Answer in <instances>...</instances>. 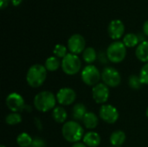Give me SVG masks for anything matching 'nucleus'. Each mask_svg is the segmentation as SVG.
<instances>
[{
    "label": "nucleus",
    "instance_id": "nucleus-26",
    "mask_svg": "<svg viewBox=\"0 0 148 147\" xmlns=\"http://www.w3.org/2000/svg\"><path fill=\"white\" fill-rule=\"evenodd\" d=\"M128 85L129 87L132 88V89H134V90H138L140 89L141 87H142V82L140 79V76L139 75H132L129 76L128 78Z\"/></svg>",
    "mask_w": 148,
    "mask_h": 147
},
{
    "label": "nucleus",
    "instance_id": "nucleus-4",
    "mask_svg": "<svg viewBox=\"0 0 148 147\" xmlns=\"http://www.w3.org/2000/svg\"><path fill=\"white\" fill-rule=\"evenodd\" d=\"M107 58L113 63H120L127 55V47L121 41H114L109 44L106 51Z\"/></svg>",
    "mask_w": 148,
    "mask_h": 147
},
{
    "label": "nucleus",
    "instance_id": "nucleus-16",
    "mask_svg": "<svg viewBox=\"0 0 148 147\" xmlns=\"http://www.w3.org/2000/svg\"><path fill=\"white\" fill-rule=\"evenodd\" d=\"M83 125L85 126L86 128L88 129H95L96 128L98 123H99V119L97 117V115L93 113V112H88L86 113V115L84 116L83 120H82Z\"/></svg>",
    "mask_w": 148,
    "mask_h": 147
},
{
    "label": "nucleus",
    "instance_id": "nucleus-23",
    "mask_svg": "<svg viewBox=\"0 0 148 147\" xmlns=\"http://www.w3.org/2000/svg\"><path fill=\"white\" fill-rule=\"evenodd\" d=\"M33 139L26 133H20L16 138V143L20 147H30L32 146Z\"/></svg>",
    "mask_w": 148,
    "mask_h": 147
},
{
    "label": "nucleus",
    "instance_id": "nucleus-19",
    "mask_svg": "<svg viewBox=\"0 0 148 147\" xmlns=\"http://www.w3.org/2000/svg\"><path fill=\"white\" fill-rule=\"evenodd\" d=\"M52 117L54 119V120L57 123H64L67 120L68 118V113L66 112V110L61 107H56L53 111H52Z\"/></svg>",
    "mask_w": 148,
    "mask_h": 147
},
{
    "label": "nucleus",
    "instance_id": "nucleus-27",
    "mask_svg": "<svg viewBox=\"0 0 148 147\" xmlns=\"http://www.w3.org/2000/svg\"><path fill=\"white\" fill-rule=\"evenodd\" d=\"M139 76L143 85H148V63H145L143 65Z\"/></svg>",
    "mask_w": 148,
    "mask_h": 147
},
{
    "label": "nucleus",
    "instance_id": "nucleus-3",
    "mask_svg": "<svg viewBox=\"0 0 148 147\" xmlns=\"http://www.w3.org/2000/svg\"><path fill=\"white\" fill-rule=\"evenodd\" d=\"M56 96L50 91L39 92L34 98L33 103L35 108L42 113H46L56 107Z\"/></svg>",
    "mask_w": 148,
    "mask_h": 147
},
{
    "label": "nucleus",
    "instance_id": "nucleus-34",
    "mask_svg": "<svg viewBox=\"0 0 148 147\" xmlns=\"http://www.w3.org/2000/svg\"><path fill=\"white\" fill-rule=\"evenodd\" d=\"M0 147H5V146H3V145H2V146H1Z\"/></svg>",
    "mask_w": 148,
    "mask_h": 147
},
{
    "label": "nucleus",
    "instance_id": "nucleus-2",
    "mask_svg": "<svg viewBox=\"0 0 148 147\" xmlns=\"http://www.w3.org/2000/svg\"><path fill=\"white\" fill-rule=\"evenodd\" d=\"M47 69L42 64L32 65L26 75V81L31 88H36L41 87L47 78Z\"/></svg>",
    "mask_w": 148,
    "mask_h": 147
},
{
    "label": "nucleus",
    "instance_id": "nucleus-28",
    "mask_svg": "<svg viewBox=\"0 0 148 147\" xmlns=\"http://www.w3.org/2000/svg\"><path fill=\"white\" fill-rule=\"evenodd\" d=\"M32 147H46V144L44 142L43 139H40V138H35L33 139V142H32Z\"/></svg>",
    "mask_w": 148,
    "mask_h": 147
},
{
    "label": "nucleus",
    "instance_id": "nucleus-35",
    "mask_svg": "<svg viewBox=\"0 0 148 147\" xmlns=\"http://www.w3.org/2000/svg\"><path fill=\"white\" fill-rule=\"evenodd\" d=\"M30 147H32V146H30Z\"/></svg>",
    "mask_w": 148,
    "mask_h": 147
},
{
    "label": "nucleus",
    "instance_id": "nucleus-12",
    "mask_svg": "<svg viewBox=\"0 0 148 147\" xmlns=\"http://www.w3.org/2000/svg\"><path fill=\"white\" fill-rule=\"evenodd\" d=\"M110 95L108 87L104 83H98L92 89V96L97 104H105Z\"/></svg>",
    "mask_w": 148,
    "mask_h": 147
},
{
    "label": "nucleus",
    "instance_id": "nucleus-33",
    "mask_svg": "<svg viewBox=\"0 0 148 147\" xmlns=\"http://www.w3.org/2000/svg\"><path fill=\"white\" fill-rule=\"evenodd\" d=\"M146 115H147V117L148 118V107L147 108V111H146Z\"/></svg>",
    "mask_w": 148,
    "mask_h": 147
},
{
    "label": "nucleus",
    "instance_id": "nucleus-5",
    "mask_svg": "<svg viewBox=\"0 0 148 147\" xmlns=\"http://www.w3.org/2000/svg\"><path fill=\"white\" fill-rule=\"evenodd\" d=\"M62 68L68 75H75L82 68V61L77 55L69 53L62 60Z\"/></svg>",
    "mask_w": 148,
    "mask_h": 147
},
{
    "label": "nucleus",
    "instance_id": "nucleus-9",
    "mask_svg": "<svg viewBox=\"0 0 148 147\" xmlns=\"http://www.w3.org/2000/svg\"><path fill=\"white\" fill-rule=\"evenodd\" d=\"M100 118L108 124H114L119 119V112L117 108L110 104H104L99 110Z\"/></svg>",
    "mask_w": 148,
    "mask_h": 147
},
{
    "label": "nucleus",
    "instance_id": "nucleus-25",
    "mask_svg": "<svg viewBox=\"0 0 148 147\" xmlns=\"http://www.w3.org/2000/svg\"><path fill=\"white\" fill-rule=\"evenodd\" d=\"M53 53L55 55V56H56L57 58H62L63 59L69 53H68V47L64 46L63 44H56L54 47L53 49Z\"/></svg>",
    "mask_w": 148,
    "mask_h": 147
},
{
    "label": "nucleus",
    "instance_id": "nucleus-8",
    "mask_svg": "<svg viewBox=\"0 0 148 147\" xmlns=\"http://www.w3.org/2000/svg\"><path fill=\"white\" fill-rule=\"evenodd\" d=\"M68 49L75 55L82 54L86 49V41L81 34H74L68 40Z\"/></svg>",
    "mask_w": 148,
    "mask_h": 147
},
{
    "label": "nucleus",
    "instance_id": "nucleus-18",
    "mask_svg": "<svg viewBox=\"0 0 148 147\" xmlns=\"http://www.w3.org/2000/svg\"><path fill=\"white\" fill-rule=\"evenodd\" d=\"M122 42L127 48H134L137 47L140 42V36L134 33H127L123 36Z\"/></svg>",
    "mask_w": 148,
    "mask_h": 147
},
{
    "label": "nucleus",
    "instance_id": "nucleus-21",
    "mask_svg": "<svg viewBox=\"0 0 148 147\" xmlns=\"http://www.w3.org/2000/svg\"><path fill=\"white\" fill-rule=\"evenodd\" d=\"M60 66H62V62H60L59 58H57L55 55L47 58L45 61V64H44L45 68L47 69V71H49V72L56 71L60 68Z\"/></svg>",
    "mask_w": 148,
    "mask_h": 147
},
{
    "label": "nucleus",
    "instance_id": "nucleus-30",
    "mask_svg": "<svg viewBox=\"0 0 148 147\" xmlns=\"http://www.w3.org/2000/svg\"><path fill=\"white\" fill-rule=\"evenodd\" d=\"M142 30H143V33L145 36H148V19L143 24V27H142Z\"/></svg>",
    "mask_w": 148,
    "mask_h": 147
},
{
    "label": "nucleus",
    "instance_id": "nucleus-7",
    "mask_svg": "<svg viewBox=\"0 0 148 147\" xmlns=\"http://www.w3.org/2000/svg\"><path fill=\"white\" fill-rule=\"evenodd\" d=\"M101 80L108 88H115L121 84V76L116 68L113 67H107L101 72Z\"/></svg>",
    "mask_w": 148,
    "mask_h": 147
},
{
    "label": "nucleus",
    "instance_id": "nucleus-20",
    "mask_svg": "<svg viewBox=\"0 0 148 147\" xmlns=\"http://www.w3.org/2000/svg\"><path fill=\"white\" fill-rule=\"evenodd\" d=\"M87 113L88 112H87V108H86L85 105H83L82 103H77L73 107L72 116L75 121L82 120Z\"/></svg>",
    "mask_w": 148,
    "mask_h": 147
},
{
    "label": "nucleus",
    "instance_id": "nucleus-32",
    "mask_svg": "<svg viewBox=\"0 0 148 147\" xmlns=\"http://www.w3.org/2000/svg\"><path fill=\"white\" fill-rule=\"evenodd\" d=\"M71 147H88L84 143H80V142H78V143H75L73 146Z\"/></svg>",
    "mask_w": 148,
    "mask_h": 147
},
{
    "label": "nucleus",
    "instance_id": "nucleus-15",
    "mask_svg": "<svg viewBox=\"0 0 148 147\" xmlns=\"http://www.w3.org/2000/svg\"><path fill=\"white\" fill-rule=\"evenodd\" d=\"M135 55L140 62L148 63V41H142L136 47Z\"/></svg>",
    "mask_w": 148,
    "mask_h": 147
},
{
    "label": "nucleus",
    "instance_id": "nucleus-22",
    "mask_svg": "<svg viewBox=\"0 0 148 147\" xmlns=\"http://www.w3.org/2000/svg\"><path fill=\"white\" fill-rule=\"evenodd\" d=\"M82 58H83V61L88 65L92 64L97 59V52L94 48L88 47L85 49V50L82 53Z\"/></svg>",
    "mask_w": 148,
    "mask_h": 147
},
{
    "label": "nucleus",
    "instance_id": "nucleus-31",
    "mask_svg": "<svg viewBox=\"0 0 148 147\" xmlns=\"http://www.w3.org/2000/svg\"><path fill=\"white\" fill-rule=\"evenodd\" d=\"M22 2H23V0H10V3L14 7L19 6L22 3Z\"/></svg>",
    "mask_w": 148,
    "mask_h": 147
},
{
    "label": "nucleus",
    "instance_id": "nucleus-29",
    "mask_svg": "<svg viewBox=\"0 0 148 147\" xmlns=\"http://www.w3.org/2000/svg\"><path fill=\"white\" fill-rule=\"evenodd\" d=\"M10 3V0H0V8L1 10H3L9 6V3Z\"/></svg>",
    "mask_w": 148,
    "mask_h": 147
},
{
    "label": "nucleus",
    "instance_id": "nucleus-17",
    "mask_svg": "<svg viewBox=\"0 0 148 147\" xmlns=\"http://www.w3.org/2000/svg\"><path fill=\"white\" fill-rule=\"evenodd\" d=\"M126 134L121 130L114 131L110 136V143L114 147L121 146L126 141Z\"/></svg>",
    "mask_w": 148,
    "mask_h": 147
},
{
    "label": "nucleus",
    "instance_id": "nucleus-10",
    "mask_svg": "<svg viewBox=\"0 0 148 147\" xmlns=\"http://www.w3.org/2000/svg\"><path fill=\"white\" fill-rule=\"evenodd\" d=\"M6 106L12 113L23 112L26 107L23 96L17 93H11L6 97Z\"/></svg>",
    "mask_w": 148,
    "mask_h": 147
},
{
    "label": "nucleus",
    "instance_id": "nucleus-6",
    "mask_svg": "<svg viewBox=\"0 0 148 147\" xmlns=\"http://www.w3.org/2000/svg\"><path fill=\"white\" fill-rule=\"evenodd\" d=\"M82 80L87 86L95 87L98 83H100V80H101V73H100L99 69L92 64L87 65L82 70Z\"/></svg>",
    "mask_w": 148,
    "mask_h": 147
},
{
    "label": "nucleus",
    "instance_id": "nucleus-24",
    "mask_svg": "<svg viewBox=\"0 0 148 147\" xmlns=\"http://www.w3.org/2000/svg\"><path fill=\"white\" fill-rule=\"evenodd\" d=\"M5 122L10 126H15L22 122V116L19 113H10L5 117Z\"/></svg>",
    "mask_w": 148,
    "mask_h": 147
},
{
    "label": "nucleus",
    "instance_id": "nucleus-1",
    "mask_svg": "<svg viewBox=\"0 0 148 147\" xmlns=\"http://www.w3.org/2000/svg\"><path fill=\"white\" fill-rule=\"evenodd\" d=\"M62 134L64 139L69 143H78L83 139L84 130L82 126L75 120H69L63 124Z\"/></svg>",
    "mask_w": 148,
    "mask_h": 147
},
{
    "label": "nucleus",
    "instance_id": "nucleus-13",
    "mask_svg": "<svg viewBox=\"0 0 148 147\" xmlns=\"http://www.w3.org/2000/svg\"><path fill=\"white\" fill-rule=\"evenodd\" d=\"M56 101L62 106H69L75 102L76 93L73 88H62L56 94Z\"/></svg>",
    "mask_w": 148,
    "mask_h": 147
},
{
    "label": "nucleus",
    "instance_id": "nucleus-14",
    "mask_svg": "<svg viewBox=\"0 0 148 147\" xmlns=\"http://www.w3.org/2000/svg\"><path fill=\"white\" fill-rule=\"evenodd\" d=\"M82 140L88 147H98L101 144V136L96 132H88L84 134Z\"/></svg>",
    "mask_w": 148,
    "mask_h": 147
},
{
    "label": "nucleus",
    "instance_id": "nucleus-11",
    "mask_svg": "<svg viewBox=\"0 0 148 147\" xmlns=\"http://www.w3.org/2000/svg\"><path fill=\"white\" fill-rule=\"evenodd\" d=\"M125 24L121 19L112 20L108 27V33L111 39L114 41H119L125 35Z\"/></svg>",
    "mask_w": 148,
    "mask_h": 147
}]
</instances>
